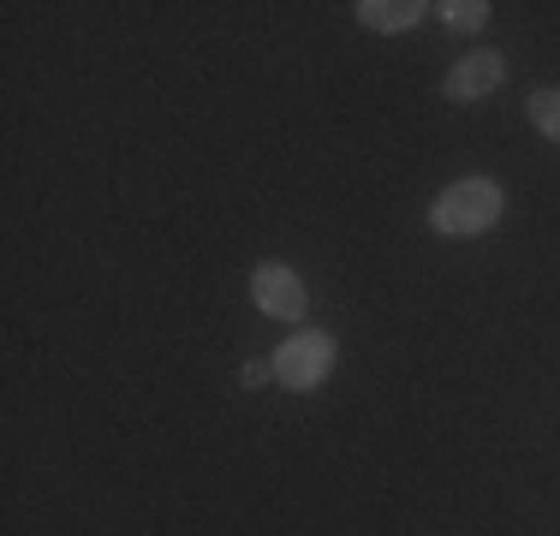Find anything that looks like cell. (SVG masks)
Masks as SVG:
<instances>
[{"label": "cell", "mask_w": 560, "mask_h": 536, "mask_svg": "<svg viewBox=\"0 0 560 536\" xmlns=\"http://www.w3.org/2000/svg\"><path fill=\"white\" fill-rule=\"evenodd\" d=\"M501 203L506 197H501L495 179H459L435 197L430 221H435V233H447V238H477L501 221Z\"/></svg>", "instance_id": "6da1fadb"}, {"label": "cell", "mask_w": 560, "mask_h": 536, "mask_svg": "<svg viewBox=\"0 0 560 536\" xmlns=\"http://www.w3.org/2000/svg\"><path fill=\"white\" fill-rule=\"evenodd\" d=\"M328 370H335V340H328V334H292V340L275 352V382L292 387V394L323 387Z\"/></svg>", "instance_id": "7a4b0ae2"}, {"label": "cell", "mask_w": 560, "mask_h": 536, "mask_svg": "<svg viewBox=\"0 0 560 536\" xmlns=\"http://www.w3.org/2000/svg\"><path fill=\"white\" fill-rule=\"evenodd\" d=\"M250 299H257L262 316H280V322H299L304 316V280L292 275L287 263H262L257 275H250Z\"/></svg>", "instance_id": "3957f363"}, {"label": "cell", "mask_w": 560, "mask_h": 536, "mask_svg": "<svg viewBox=\"0 0 560 536\" xmlns=\"http://www.w3.org/2000/svg\"><path fill=\"white\" fill-rule=\"evenodd\" d=\"M501 84V54H465V60L459 66H453V72H447V96L453 102H477V96H489V90H495Z\"/></svg>", "instance_id": "277c9868"}, {"label": "cell", "mask_w": 560, "mask_h": 536, "mask_svg": "<svg viewBox=\"0 0 560 536\" xmlns=\"http://www.w3.org/2000/svg\"><path fill=\"white\" fill-rule=\"evenodd\" d=\"M358 19H364L370 31L394 36V31H411V24L423 19V7H418V0H364V7H358Z\"/></svg>", "instance_id": "5b68a950"}, {"label": "cell", "mask_w": 560, "mask_h": 536, "mask_svg": "<svg viewBox=\"0 0 560 536\" xmlns=\"http://www.w3.org/2000/svg\"><path fill=\"white\" fill-rule=\"evenodd\" d=\"M525 114H530V126H537L542 138L560 143V90H537V96L525 102Z\"/></svg>", "instance_id": "8992f818"}, {"label": "cell", "mask_w": 560, "mask_h": 536, "mask_svg": "<svg viewBox=\"0 0 560 536\" xmlns=\"http://www.w3.org/2000/svg\"><path fill=\"white\" fill-rule=\"evenodd\" d=\"M442 19H447V31H483V24H489V7H483V0H447Z\"/></svg>", "instance_id": "52a82bcc"}, {"label": "cell", "mask_w": 560, "mask_h": 536, "mask_svg": "<svg viewBox=\"0 0 560 536\" xmlns=\"http://www.w3.org/2000/svg\"><path fill=\"white\" fill-rule=\"evenodd\" d=\"M238 375H245V387H262V382H275V364H245Z\"/></svg>", "instance_id": "ba28073f"}]
</instances>
